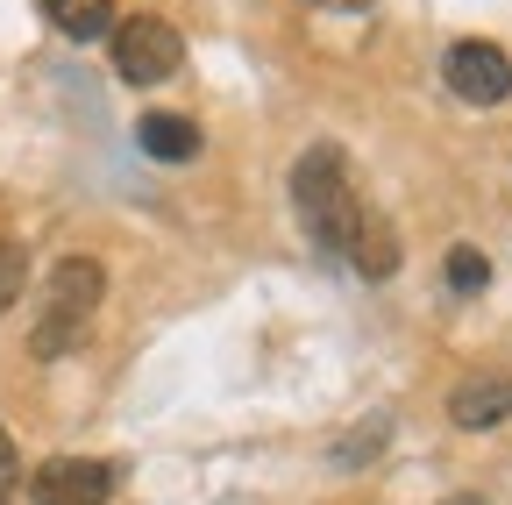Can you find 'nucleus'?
<instances>
[{
    "label": "nucleus",
    "instance_id": "nucleus-1",
    "mask_svg": "<svg viewBox=\"0 0 512 505\" xmlns=\"http://www.w3.org/2000/svg\"><path fill=\"white\" fill-rule=\"evenodd\" d=\"M292 207L306 221V235L342 257L356 278H392L399 271V235L384 214H370L349 185V157L335 143H313L299 164H292Z\"/></svg>",
    "mask_w": 512,
    "mask_h": 505
},
{
    "label": "nucleus",
    "instance_id": "nucleus-2",
    "mask_svg": "<svg viewBox=\"0 0 512 505\" xmlns=\"http://www.w3.org/2000/svg\"><path fill=\"white\" fill-rule=\"evenodd\" d=\"M100 299H107V271L93 264V257H64L57 271H50V299H43V321H36V356L43 363H57V356H72L79 349V335L93 328V313H100Z\"/></svg>",
    "mask_w": 512,
    "mask_h": 505
},
{
    "label": "nucleus",
    "instance_id": "nucleus-3",
    "mask_svg": "<svg viewBox=\"0 0 512 505\" xmlns=\"http://www.w3.org/2000/svg\"><path fill=\"white\" fill-rule=\"evenodd\" d=\"M114 72L128 79V86H164L178 65H185V36L164 22V15H128V22H114Z\"/></svg>",
    "mask_w": 512,
    "mask_h": 505
},
{
    "label": "nucleus",
    "instance_id": "nucleus-4",
    "mask_svg": "<svg viewBox=\"0 0 512 505\" xmlns=\"http://www.w3.org/2000/svg\"><path fill=\"white\" fill-rule=\"evenodd\" d=\"M441 79H448V93L470 100V107H498V100H512V57L498 43H484V36H463V43H448Z\"/></svg>",
    "mask_w": 512,
    "mask_h": 505
},
{
    "label": "nucleus",
    "instance_id": "nucleus-5",
    "mask_svg": "<svg viewBox=\"0 0 512 505\" xmlns=\"http://www.w3.org/2000/svg\"><path fill=\"white\" fill-rule=\"evenodd\" d=\"M29 498L36 505H107L114 498V463L100 456H50L29 470Z\"/></svg>",
    "mask_w": 512,
    "mask_h": 505
},
{
    "label": "nucleus",
    "instance_id": "nucleus-6",
    "mask_svg": "<svg viewBox=\"0 0 512 505\" xmlns=\"http://www.w3.org/2000/svg\"><path fill=\"white\" fill-rule=\"evenodd\" d=\"M448 420L456 427H498L512 420V377H463L448 392Z\"/></svg>",
    "mask_w": 512,
    "mask_h": 505
},
{
    "label": "nucleus",
    "instance_id": "nucleus-7",
    "mask_svg": "<svg viewBox=\"0 0 512 505\" xmlns=\"http://www.w3.org/2000/svg\"><path fill=\"white\" fill-rule=\"evenodd\" d=\"M136 150L143 157H157V164H192V157H200V129H192V121L185 114H143L136 121Z\"/></svg>",
    "mask_w": 512,
    "mask_h": 505
},
{
    "label": "nucleus",
    "instance_id": "nucleus-8",
    "mask_svg": "<svg viewBox=\"0 0 512 505\" xmlns=\"http://www.w3.org/2000/svg\"><path fill=\"white\" fill-rule=\"evenodd\" d=\"M43 15H50L57 36H72V43L114 36V0H43Z\"/></svg>",
    "mask_w": 512,
    "mask_h": 505
},
{
    "label": "nucleus",
    "instance_id": "nucleus-9",
    "mask_svg": "<svg viewBox=\"0 0 512 505\" xmlns=\"http://www.w3.org/2000/svg\"><path fill=\"white\" fill-rule=\"evenodd\" d=\"M441 278H448V292H456V299H470V292L491 285V257H484L477 242H456V249H448V264H441Z\"/></svg>",
    "mask_w": 512,
    "mask_h": 505
},
{
    "label": "nucleus",
    "instance_id": "nucleus-10",
    "mask_svg": "<svg viewBox=\"0 0 512 505\" xmlns=\"http://www.w3.org/2000/svg\"><path fill=\"white\" fill-rule=\"evenodd\" d=\"M22 271H29L22 242H8V235H0V306H15V299H22Z\"/></svg>",
    "mask_w": 512,
    "mask_h": 505
},
{
    "label": "nucleus",
    "instance_id": "nucleus-11",
    "mask_svg": "<svg viewBox=\"0 0 512 505\" xmlns=\"http://www.w3.org/2000/svg\"><path fill=\"white\" fill-rule=\"evenodd\" d=\"M15 484H22V456H15V441H8V427H0V505L15 498Z\"/></svg>",
    "mask_w": 512,
    "mask_h": 505
},
{
    "label": "nucleus",
    "instance_id": "nucleus-12",
    "mask_svg": "<svg viewBox=\"0 0 512 505\" xmlns=\"http://www.w3.org/2000/svg\"><path fill=\"white\" fill-rule=\"evenodd\" d=\"M377 441H384V420H377V427H370V434H349V441H342V449H335V463H342V470H349V463H356V456H363V463H370V456H377Z\"/></svg>",
    "mask_w": 512,
    "mask_h": 505
},
{
    "label": "nucleus",
    "instance_id": "nucleus-13",
    "mask_svg": "<svg viewBox=\"0 0 512 505\" xmlns=\"http://www.w3.org/2000/svg\"><path fill=\"white\" fill-rule=\"evenodd\" d=\"M441 505H484V498L477 491H456V498H441Z\"/></svg>",
    "mask_w": 512,
    "mask_h": 505
},
{
    "label": "nucleus",
    "instance_id": "nucleus-14",
    "mask_svg": "<svg viewBox=\"0 0 512 505\" xmlns=\"http://www.w3.org/2000/svg\"><path fill=\"white\" fill-rule=\"evenodd\" d=\"M349 8H370V0H349Z\"/></svg>",
    "mask_w": 512,
    "mask_h": 505
}]
</instances>
